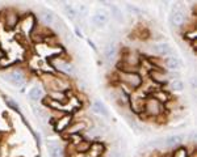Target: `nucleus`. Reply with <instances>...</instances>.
Returning <instances> with one entry per match:
<instances>
[{"instance_id": "nucleus-10", "label": "nucleus", "mask_w": 197, "mask_h": 157, "mask_svg": "<svg viewBox=\"0 0 197 157\" xmlns=\"http://www.w3.org/2000/svg\"><path fill=\"white\" fill-rule=\"evenodd\" d=\"M115 52H116V47H115V45H108L107 47H105V56H107L108 60L112 59V56L115 55Z\"/></svg>"}, {"instance_id": "nucleus-6", "label": "nucleus", "mask_w": 197, "mask_h": 157, "mask_svg": "<svg viewBox=\"0 0 197 157\" xmlns=\"http://www.w3.org/2000/svg\"><path fill=\"white\" fill-rule=\"evenodd\" d=\"M183 140V136L181 135H172V136H170V138H167L166 139V145H176V144H179Z\"/></svg>"}, {"instance_id": "nucleus-3", "label": "nucleus", "mask_w": 197, "mask_h": 157, "mask_svg": "<svg viewBox=\"0 0 197 157\" xmlns=\"http://www.w3.org/2000/svg\"><path fill=\"white\" fill-rule=\"evenodd\" d=\"M154 50H155V52H158V54H160V55H171L172 54V49L170 47L168 43H159V45L154 46Z\"/></svg>"}, {"instance_id": "nucleus-13", "label": "nucleus", "mask_w": 197, "mask_h": 157, "mask_svg": "<svg viewBox=\"0 0 197 157\" xmlns=\"http://www.w3.org/2000/svg\"><path fill=\"white\" fill-rule=\"evenodd\" d=\"M112 12H113V15H115V17L118 20V21H121L122 20V15H121V12H120V9L116 7V5H112Z\"/></svg>"}, {"instance_id": "nucleus-2", "label": "nucleus", "mask_w": 197, "mask_h": 157, "mask_svg": "<svg viewBox=\"0 0 197 157\" xmlns=\"http://www.w3.org/2000/svg\"><path fill=\"white\" fill-rule=\"evenodd\" d=\"M7 80L11 81L13 85L20 86V85H23V82H24V76L21 75L20 72H12L11 75L7 76Z\"/></svg>"}, {"instance_id": "nucleus-12", "label": "nucleus", "mask_w": 197, "mask_h": 157, "mask_svg": "<svg viewBox=\"0 0 197 157\" xmlns=\"http://www.w3.org/2000/svg\"><path fill=\"white\" fill-rule=\"evenodd\" d=\"M172 89H175V90H183L184 89V84L180 81V80H175L173 82H172Z\"/></svg>"}, {"instance_id": "nucleus-1", "label": "nucleus", "mask_w": 197, "mask_h": 157, "mask_svg": "<svg viewBox=\"0 0 197 157\" xmlns=\"http://www.w3.org/2000/svg\"><path fill=\"white\" fill-rule=\"evenodd\" d=\"M92 21L97 25V26H104L108 23V15L104 11H97L95 13V16L92 17Z\"/></svg>"}, {"instance_id": "nucleus-4", "label": "nucleus", "mask_w": 197, "mask_h": 157, "mask_svg": "<svg viewBox=\"0 0 197 157\" xmlns=\"http://www.w3.org/2000/svg\"><path fill=\"white\" fill-rule=\"evenodd\" d=\"M49 152H50V157H62V149L55 143L49 144Z\"/></svg>"}, {"instance_id": "nucleus-7", "label": "nucleus", "mask_w": 197, "mask_h": 157, "mask_svg": "<svg viewBox=\"0 0 197 157\" xmlns=\"http://www.w3.org/2000/svg\"><path fill=\"white\" fill-rule=\"evenodd\" d=\"M93 110H95L96 113H99V114L104 115V117H108V110H107V107H105L100 101H96V102H95V105H93Z\"/></svg>"}, {"instance_id": "nucleus-8", "label": "nucleus", "mask_w": 197, "mask_h": 157, "mask_svg": "<svg viewBox=\"0 0 197 157\" xmlns=\"http://www.w3.org/2000/svg\"><path fill=\"white\" fill-rule=\"evenodd\" d=\"M167 65L171 69H179V67H180V62H179V59L176 58V56H171V58L167 59Z\"/></svg>"}, {"instance_id": "nucleus-14", "label": "nucleus", "mask_w": 197, "mask_h": 157, "mask_svg": "<svg viewBox=\"0 0 197 157\" xmlns=\"http://www.w3.org/2000/svg\"><path fill=\"white\" fill-rule=\"evenodd\" d=\"M43 19H45V21L47 24H51L53 20H54V19H53V15L50 12H43Z\"/></svg>"}, {"instance_id": "nucleus-9", "label": "nucleus", "mask_w": 197, "mask_h": 157, "mask_svg": "<svg viewBox=\"0 0 197 157\" xmlns=\"http://www.w3.org/2000/svg\"><path fill=\"white\" fill-rule=\"evenodd\" d=\"M41 94H42V90L38 88V86H34L33 89H30L29 92V97L33 99V101H37V99L41 97Z\"/></svg>"}, {"instance_id": "nucleus-11", "label": "nucleus", "mask_w": 197, "mask_h": 157, "mask_svg": "<svg viewBox=\"0 0 197 157\" xmlns=\"http://www.w3.org/2000/svg\"><path fill=\"white\" fill-rule=\"evenodd\" d=\"M64 11H66V13L68 15V17H71V19H75L76 11L72 8V5H64Z\"/></svg>"}, {"instance_id": "nucleus-5", "label": "nucleus", "mask_w": 197, "mask_h": 157, "mask_svg": "<svg viewBox=\"0 0 197 157\" xmlns=\"http://www.w3.org/2000/svg\"><path fill=\"white\" fill-rule=\"evenodd\" d=\"M183 21H184V16H183L181 12L177 11V12H173V13H172V16H171V23H172L175 26L181 25Z\"/></svg>"}]
</instances>
